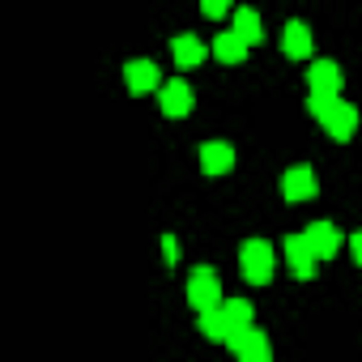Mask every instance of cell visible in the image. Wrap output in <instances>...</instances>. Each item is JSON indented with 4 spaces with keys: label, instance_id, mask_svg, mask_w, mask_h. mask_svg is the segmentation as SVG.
I'll return each mask as SVG.
<instances>
[{
    "label": "cell",
    "instance_id": "7a4b0ae2",
    "mask_svg": "<svg viewBox=\"0 0 362 362\" xmlns=\"http://www.w3.org/2000/svg\"><path fill=\"white\" fill-rule=\"evenodd\" d=\"M239 264H243V277H247V281L264 286V281L273 277V264H277L273 243H264V239H247V243L239 247Z\"/></svg>",
    "mask_w": 362,
    "mask_h": 362
},
{
    "label": "cell",
    "instance_id": "ac0fdd59",
    "mask_svg": "<svg viewBox=\"0 0 362 362\" xmlns=\"http://www.w3.org/2000/svg\"><path fill=\"white\" fill-rule=\"evenodd\" d=\"M162 260H166V264L179 260V239H175V235H162Z\"/></svg>",
    "mask_w": 362,
    "mask_h": 362
},
{
    "label": "cell",
    "instance_id": "8992f818",
    "mask_svg": "<svg viewBox=\"0 0 362 362\" xmlns=\"http://www.w3.org/2000/svg\"><path fill=\"white\" fill-rule=\"evenodd\" d=\"M315 192H320V179H315V170L307 162L286 166V175H281V197L286 201H311Z\"/></svg>",
    "mask_w": 362,
    "mask_h": 362
},
{
    "label": "cell",
    "instance_id": "9a60e30c",
    "mask_svg": "<svg viewBox=\"0 0 362 362\" xmlns=\"http://www.w3.org/2000/svg\"><path fill=\"white\" fill-rule=\"evenodd\" d=\"M201 332H205V341H230L235 337V324L226 320V311L222 307H214V311H201Z\"/></svg>",
    "mask_w": 362,
    "mask_h": 362
},
{
    "label": "cell",
    "instance_id": "4fadbf2b",
    "mask_svg": "<svg viewBox=\"0 0 362 362\" xmlns=\"http://www.w3.org/2000/svg\"><path fill=\"white\" fill-rule=\"evenodd\" d=\"M235 166V149L226 141H205L201 145V170L205 175H226Z\"/></svg>",
    "mask_w": 362,
    "mask_h": 362
},
{
    "label": "cell",
    "instance_id": "5bb4252c",
    "mask_svg": "<svg viewBox=\"0 0 362 362\" xmlns=\"http://www.w3.org/2000/svg\"><path fill=\"white\" fill-rule=\"evenodd\" d=\"M247 39H239L235 30H222V35H214V56L218 60H226V64H239L243 56H247Z\"/></svg>",
    "mask_w": 362,
    "mask_h": 362
},
{
    "label": "cell",
    "instance_id": "2e32d148",
    "mask_svg": "<svg viewBox=\"0 0 362 362\" xmlns=\"http://www.w3.org/2000/svg\"><path fill=\"white\" fill-rule=\"evenodd\" d=\"M230 30L239 35V39H247V43H260L264 39V26H260V13L256 9H235V22H230Z\"/></svg>",
    "mask_w": 362,
    "mask_h": 362
},
{
    "label": "cell",
    "instance_id": "277c9868",
    "mask_svg": "<svg viewBox=\"0 0 362 362\" xmlns=\"http://www.w3.org/2000/svg\"><path fill=\"white\" fill-rule=\"evenodd\" d=\"M226 345H230V354H235L239 362H273V341H269V332L256 328V324H252V328H239Z\"/></svg>",
    "mask_w": 362,
    "mask_h": 362
},
{
    "label": "cell",
    "instance_id": "3957f363",
    "mask_svg": "<svg viewBox=\"0 0 362 362\" xmlns=\"http://www.w3.org/2000/svg\"><path fill=\"white\" fill-rule=\"evenodd\" d=\"M188 303H192L197 311H214V307H222V281H218V269H209V264L192 269V277H188Z\"/></svg>",
    "mask_w": 362,
    "mask_h": 362
},
{
    "label": "cell",
    "instance_id": "d6986e66",
    "mask_svg": "<svg viewBox=\"0 0 362 362\" xmlns=\"http://www.w3.org/2000/svg\"><path fill=\"white\" fill-rule=\"evenodd\" d=\"M349 252H354V260L362 264V230H354V235H349Z\"/></svg>",
    "mask_w": 362,
    "mask_h": 362
},
{
    "label": "cell",
    "instance_id": "ffe728a7",
    "mask_svg": "<svg viewBox=\"0 0 362 362\" xmlns=\"http://www.w3.org/2000/svg\"><path fill=\"white\" fill-rule=\"evenodd\" d=\"M205 13H209V18H222V13H226V0H205Z\"/></svg>",
    "mask_w": 362,
    "mask_h": 362
},
{
    "label": "cell",
    "instance_id": "5b68a950",
    "mask_svg": "<svg viewBox=\"0 0 362 362\" xmlns=\"http://www.w3.org/2000/svg\"><path fill=\"white\" fill-rule=\"evenodd\" d=\"M307 90L320 94V98H341V64L320 56L307 64Z\"/></svg>",
    "mask_w": 362,
    "mask_h": 362
},
{
    "label": "cell",
    "instance_id": "30bf717a",
    "mask_svg": "<svg viewBox=\"0 0 362 362\" xmlns=\"http://www.w3.org/2000/svg\"><path fill=\"white\" fill-rule=\"evenodd\" d=\"M303 239L311 243V252H315V260H332V256L341 252V230H337L332 222H307V230H303Z\"/></svg>",
    "mask_w": 362,
    "mask_h": 362
},
{
    "label": "cell",
    "instance_id": "9c48e42d",
    "mask_svg": "<svg viewBox=\"0 0 362 362\" xmlns=\"http://www.w3.org/2000/svg\"><path fill=\"white\" fill-rule=\"evenodd\" d=\"M286 264H290V273L294 277H303V281H311L315 277V252H311V243L303 239V230L298 235H286Z\"/></svg>",
    "mask_w": 362,
    "mask_h": 362
},
{
    "label": "cell",
    "instance_id": "7c38bea8",
    "mask_svg": "<svg viewBox=\"0 0 362 362\" xmlns=\"http://www.w3.org/2000/svg\"><path fill=\"white\" fill-rule=\"evenodd\" d=\"M170 56H175L179 69H192V64L205 60V39H201V35H188V30L175 35V39H170Z\"/></svg>",
    "mask_w": 362,
    "mask_h": 362
},
{
    "label": "cell",
    "instance_id": "6da1fadb",
    "mask_svg": "<svg viewBox=\"0 0 362 362\" xmlns=\"http://www.w3.org/2000/svg\"><path fill=\"white\" fill-rule=\"evenodd\" d=\"M307 111L328 128L332 141H349L358 132V107L345 103V98H320V94H311L307 98Z\"/></svg>",
    "mask_w": 362,
    "mask_h": 362
},
{
    "label": "cell",
    "instance_id": "ba28073f",
    "mask_svg": "<svg viewBox=\"0 0 362 362\" xmlns=\"http://www.w3.org/2000/svg\"><path fill=\"white\" fill-rule=\"evenodd\" d=\"M158 107H162V115H188L192 111V86L184 81V77H170V81H162V90H158Z\"/></svg>",
    "mask_w": 362,
    "mask_h": 362
},
{
    "label": "cell",
    "instance_id": "e0dca14e",
    "mask_svg": "<svg viewBox=\"0 0 362 362\" xmlns=\"http://www.w3.org/2000/svg\"><path fill=\"white\" fill-rule=\"evenodd\" d=\"M222 311H226V320L235 324V332H239V328H252V320H256V307H252L247 298H226Z\"/></svg>",
    "mask_w": 362,
    "mask_h": 362
},
{
    "label": "cell",
    "instance_id": "8fae6325",
    "mask_svg": "<svg viewBox=\"0 0 362 362\" xmlns=\"http://www.w3.org/2000/svg\"><path fill=\"white\" fill-rule=\"evenodd\" d=\"M281 52L294 56V60H307L311 56V26L303 18H290L286 30H281Z\"/></svg>",
    "mask_w": 362,
    "mask_h": 362
},
{
    "label": "cell",
    "instance_id": "52a82bcc",
    "mask_svg": "<svg viewBox=\"0 0 362 362\" xmlns=\"http://www.w3.org/2000/svg\"><path fill=\"white\" fill-rule=\"evenodd\" d=\"M124 81H128V90H132V94L162 90V73H158V64H153L149 56H132V60L124 64Z\"/></svg>",
    "mask_w": 362,
    "mask_h": 362
}]
</instances>
